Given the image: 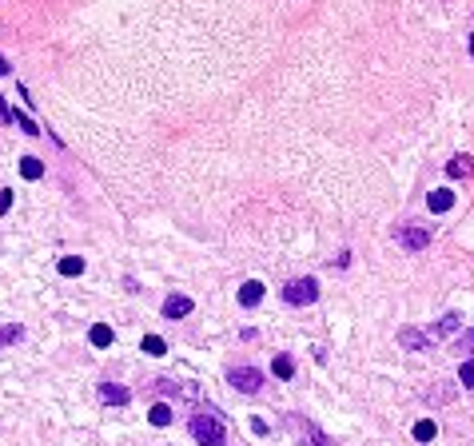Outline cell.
Instances as JSON below:
<instances>
[{
    "label": "cell",
    "instance_id": "22",
    "mask_svg": "<svg viewBox=\"0 0 474 446\" xmlns=\"http://www.w3.org/2000/svg\"><path fill=\"white\" fill-rule=\"evenodd\" d=\"M12 124H16V128H21L24 136H41V128H36V124H32L28 116H21V111H12Z\"/></svg>",
    "mask_w": 474,
    "mask_h": 446
},
{
    "label": "cell",
    "instance_id": "8",
    "mask_svg": "<svg viewBox=\"0 0 474 446\" xmlns=\"http://www.w3.org/2000/svg\"><path fill=\"white\" fill-rule=\"evenodd\" d=\"M291 426H295V430H299V435H307V438H311L315 446H331V438H327V435H323V430H319V426H315V423H307V418L291 415Z\"/></svg>",
    "mask_w": 474,
    "mask_h": 446
},
{
    "label": "cell",
    "instance_id": "9",
    "mask_svg": "<svg viewBox=\"0 0 474 446\" xmlns=\"http://www.w3.org/2000/svg\"><path fill=\"white\" fill-rule=\"evenodd\" d=\"M458 327H463V315H458V311H446L443 319H438V323H434L426 334H431V339H438V334H454Z\"/></svg>",
    "mask_w": 474,
    "mask_h": 446
},
{
    "label": "cell",
    "instance_id": "14",
    "mask_svg": "<svg viewBox=\"0 0 474 446\" xmlns=\"http://www.w3.org/2000/svg\"><path fill=\"white\" fill-rule=\"evenodd\" d=\"M411 435H414V442H431V438L438 435V426H434V418H419Z\"/></svg>",
    "mask_w": 474,
    "mask_h": 446
},
{
    "label": "cell",
    "instance_id": "4",
    "mask_svg": "<svg viewBox=\"0 0 474 446\" xmlns=\"http://www.w3.org/2000/svg\"><path fill=\"white\" fill-rule=\"evenodd\" d=\"M227 383H232L239 395H259L263 391V371H255V366H235V371H227Z\"/></svg>",
    "mask_w": 474,
    "mask_h": 446
},
{
    "label": "cell",
    "instance_id": "1",
    "mask_svg": "<svg viewBox=\"0 0 474 446\" xmlns=\"http://www.w3.org/2000/svg\"><path fill=\"white\" fill-rule=\"evenodd\" d=\"M192 438L200 446H223V438H227V430H223V418L215 406H203V410H195L192 415Z\"/></svg>",
    "mask_w": 474,
    "mask_h": 446
},
{
    "label": "cell",
    "instance_id": "11",
    "mask_svg": "<svg viewBox=\"0 0 474 446\" xmlns=\"http://www.w3.org/2000/svg\"><path fill=\"white\" fill-rule=\"evenodd\" d=\"M239 303L243 307H259L263 303V283L259 279H247V283L239 287Z\"/></svg>",
    "mask_w": 474,
    "mask_h": 446
},
{
    "label": "cell",
    "instance_id": "19",
    "mask_svg": "<svg viewBox=\"0 0 474 446\" xmlns=\"http://www.w3.org/2000/svg\"><path fill=\"white\" fill-rule=\"evenodd\" d=\"M88 339H92V347H112V327L108 323H96L88 331Z\"/></svg>",
    "mask_w": 474,
    "mask_h": 446
},
{
    "label": "cell",
    "instance_id": "3",
    "mask_svg": "<svg viewBox=\"0 0 474 446\" xmlns=\"http://www.w3.org/2000/svg\"><path fill=\"white\" fill-rule=\"evenodd\" d=\"M283 299L291 307H311L319 299V283H315L311 275H303V279H291V283L283 287Z\"/></svg>",
    "mask_w": 474,
    "mask_h": 446
},
{
    "label": "cell",
    "instance_id": "21",
    "mask_svg": "<svg viewBox=\"0 0 474 446\" xmlns=\"http://www.w3.org/2000/svg\"><path fill=\"white\" fill-rule=\"evenodd\" d=\"M454 351H458V355H463V351H466V355L474 359V327H470V331H463V334H458V339H454Z\"/></svg>",
    "mask_w": 474,
    "mask_h": 446
},
{
    "label": "cell",
    "instance_id": "12",
    "mask_svg": "<svg viewBox=\"0 0 474 446\" xmlns=\"http://www.w3.org/2000/svg\"><path fill=\"white\" fill-rule=\"evenodd\" d=\"M446 175H451V180H466V175H474V160L470 156H454V160L446 163Z\"/></svg>",
    "mask_w": 474,
    "mask_h": 446
},
{
    "label": "cell",
    "instance_id": "20",
    "mask_svg": "<svg viewBox=\"0 0 474 446\" xmlns=\"http://www.w3.org/2000/svg\"><path fill=\"white\" fill-rule=\"evenodd\" d=\"M271 371H275V379H291V375H295V359H291V355H279V359L271 363Z\"/></svg>",
    "mask_w": 474,
    "mask_h": 446
},
{
    "label": "cell",
    "instance_id": "2",
    "mask_svg": "<svg viewBox=\"0 0 474 446\" xmlns=\"http://www.w3.org/2000/svg\"><path fill=\"white\" fill-rule=\"evenodd\" d=\"M394 239L411 255H419L423 247H431V227H426V223H399V227H394Z\"/></svg>",
    "mask_w": 474,
    "mask_h": 446
},
{
    "label": "cell",
    "instance_id": "7",
    "mask_svg": "<svg viewBox=\"0 0 474 446\" xmlns=\"http://www.w3.org/2000/svg\"><path fill=\"white\" fill-rule=\"evenodd\" d=\"M426 207H431L434 215L451 212V207H454V192H451V187H434V192L426 195Z\"/></svg>",
    "mask_w": 474,
    "mask_h": 446
},
{
    "label": "cell",
    "instance_id": "26",
    "mask_svg": "<svg viewBox=\"0 0 474 446\" xmlns=\"http://www.w3.org/2000/svg\"><path fill=\"white\" fill-rule=\"evenodd\" d=\"M9 72H12V68H9V60H4V56H0V76H9Z\"/></svg>",
    "mask_w": 474,
    "mask_h": 446
},
{
    "label": "cell",
    "instance_id": "13",
    "mask_svg": "<svg viewBox=\"0 0 474 446\" xmlns=\"http://www.w3.org/2000/svg\"><path fill=\"white\" fill-rule=\"evenodd\" d=\"M172 418H176L172 403H156V406L148 410V423H151V426H172Z\"/></svg>",
    "mask_w": 474,
    "mask_h": 446
},
{
    "label": "cell",
    "instance_id": "24",
    "mask_svg": "<svg viewBox=\"0 0 474 446\" xmlns=\"http://www.w3.org/2000/svg\"><path fill=\"white\" fill-rule=\"evenodd\" d=\"M12 212V192H0V215Z\"/></svg>",
    "mask_w": 474,
    "mask_h": 446
},
{
    "label": "cell",
    "instance_id": "15",
    "mask_svg": "<svg viewBox=\"0 0 474 446\" xmlns=\"http://www.w3.org/2000/svg\"><path fill=\"white\" fill-rule=\"evenodd\" d=\"M21 339H24V327L21 323H4V327H0V351L12 347V343H21Z\"/></svg>",
    "mask_w": 474,
    "mask_h": 446
},
{
    "label": "cell",
    "instance_id": "18",
    "mask_svg": "<svg viewBox=\"0 0 474 446\" xmlns=\"http://www.w3.org/2000/svg\"><path fill=\"white\" fill-rule=\"evenodd\" d=\"M56 267H60V275H68V279H72V275H84V259H80V255H64Z\"/></svg>",
    "mask_w": 474,
    "mask_h": 446
},
{
    "label": "cell",
    "instance_id": "6",
    "mask_svg": "<svg viewBox=\"0 0 474 446\" xmlns=\"http://www.w3.org/2000/svg\"><path fill=\"white\" fill-rule=\"evenodd\" d=\"M399 343L406 347V351H431V334L426 331H419V327H403V331H399Z\"/></svg>",
    "mask_w": 474,
    "mask_h": 446
},
{
    "label": "cell",
    "instance_id": "27",
    "mask_svg": "<svg viewBox=\"0 0 474 446\" xmlns=\"http://www.w3.org/2000/svg\"><path fill=\"white\" fill-rule=\"evenodd\" d=\"M470 56H474V32H470Z\"/></svg>",
    "mask_w": 474,
    "mask_h": 446
},
{
    "label": "cell",
    "instance_id": "10",
    "mask_svg": "<svg viewBox=\"0 0 474 446\" xmlns=\"http://www.w3.org/2000/svg\"><path fill=\"white\" fill-rule=\"evenodd\" d=\"M100 398L112 406H124V403H131V391L128 386H116V383H100Z\"/></svg>",
    "mask_w": 474,
    "mask_h": 446
},
{
    "label": "cell",
    "instance_id": "23",
    "mask_svg": "<svg viewBox=\"0 0 474 446\" xmlns=\"http://www.w3.org/2000/svg\"><path fill=\"white\" fill-rule=\"evenodd\" d=\"M458 383L466 386V391H474V359H466L463 371H458Z\"/></svg>",
    "mask_w": 474,
    "mask_h": 446
},
{
    "label": "cell",
    "instance_id": "16",
    "mask_svg": "<svg viewBox=\"0 0 474 446\" xmlns=\"http://www.w3.org/2000/svg\"><path fill=\"white\" fill-rule=\"evenodd\" d=\"M144 355H151V359L168 355V343H163L160 334H144Z\"/></svg>",
    "mask_w": 474,
    "mask_h": 446
},
{
    "label": "cell",
    "instance_id": "25",
    "mask_svg": "<svg viewBox=\"0 0 474 446\" xmlns=\"http://www.w3.org/2000/svg\"><path fill=\"white\" fill-rule=\"evenodd\" d=\"M0 120H12V108L4 104V96H0Z\"/></svg>",
    "mask_w": 474,
    "mask_h": 446
},
{
    "label": "cell",
    "instance_id": "5",
    "mask_svg": "<svg viewBox=\"0 0 474 446\" xmlns=\"http://www.w3.org/2000/svg\"><path fill=\"white\" fill-rule=\"evenodd\" d=\"M195 303H192V295H168L163 299V319H183V315H192Z\"/></svg>",
    "mask_w": 474,
    "mask_h": 446
},
{
    "label": "cell",
    "instance_id": "17",
    "mask_svg": "<svg viewBox=\"0 0 474 446\" xmlns=\"http://www.w3.org/2000/svg\"><path fill=\"white\" fill-rule=\"evenodd\" d=\"M21 175H24V180H41V175H44V163L36 160V156H24V160H21Z\"/></svg>",
    "mask_w": 474,
    "mask_h": 446
}]
</instances>
